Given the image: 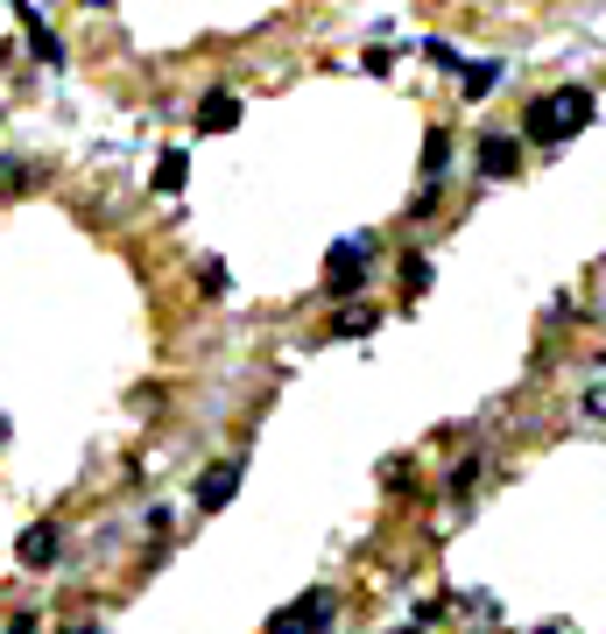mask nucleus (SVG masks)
Segmentation results:
<instances>
[{"mask_svg":"<svg viewBox=\"0 0 606 634\" xmlns=\"http://www.w3.org/2000/svg\"><path fill=\"white\" fill-rule=\"evenodd\" d=\"M593 92L585 85H557V92H543V100H529V121H522V134L536 148H557V142H572V134H585L593 127Z\"/></svg>","mask_w":606,"mask_h":634,"instance_id":"f257e3e1","label":"nucleus"},{"mask_svg":"<svg viewBox=\"0 0 606 634\" xmlns=\"http://www.w3.org/2000/svg\"><path fill=\"white\" fill-rule=\"evenodd\" d=\"M367 261H374V233H353V240H338L332 247V276H325V290L346 303L367 290Z\"/></svg>","mask_w":606,"mask_h":634,"instance_id":"f03ea898","label":"nucleus"},{"mask_svg":"<svg viewBox=\"0 0 606 634\" xmlns=\"http://www.w3.org/2000/svg\"><path fill=\"white\" fill-rule=\"evenodd\" d=\"M332 613H338V592H303V600H290L269 621V634H317V627H332Z\"/></svg>","mask_w":606,"mask_h":634,"instance_id":"7ed1b4c3","label":"nucleus"},{"mask_svg":"<svg viewBox=\"0 0 606 634\" xmlns=\"http://www.w3.org/2000/svg\"><path fill=\"white\" fill-rule=\"evenodd\" d=\"M240 472H248L240 458H219L212 472H198V508H205V515H219V508L240 493Z\"/></svg>","mask_w":606,"mask_h":634,"instance_id":"20e7f679","label":"nucleus"},{"mask_svg":"<svg viewBox=\"0 0 606 634\" xmlns=\"http://www.w3.org/2000/svg\"><path fill=\"white\" fill-rule=\"evenodd\" d=\"M56 550H64V536H56V522H35L22 529V543H14V557H22V571H50Z\"/></svg>","mask_w":606,"mask_h":634,"instance_id":"39448f33","label":"nucleus"},{"mask_svg":"<svg viewBox=\"0 0 606 634\" xmlns=\"http://www.w3.org/2000/svg\"><path fill=\"white\" fill-rule=\"evenodd\" d=\"M515 169H522V142H508V134H487V142H480V177L508 184Z\"/></svg>","mask_w":606,"mask_h":634,"instance_id":"423d86ee","label":"nucleus"},{"mask_svg":"<svg viewBox=\"0 0 606 634\" xmlns=\"http://www.w3.org/2000/svg\"><path fill=\"white\" fill-rule=\"evenodd\" d=\"M14 8H22V22H29V50H35V64H43V71H64V43H56V35L35 22V0H14Z\"/></svg>","mask_w":606,"mask_h":634,"instance_id":"0eeeda50","label":"nucleus"},{"mask_svg":"<svg viewBox=\"0 0 606 634\" xmlns=\"http://www.w3.org/2000/svg\"><path fill=\"white\" fill-rule=\"evenodd\" d=\"M198 127L205 134H233L240 127V100H233V92H205V100H198Z\"/></svg>","mask_w":606,"mask_h":634,"instance_id":"6e6552de","label":"nucleus"},{"mask_svg":"<svg viewBox=\"0 0 606 634\" xmlns=\"http://www.w3.org/2000/svg\"><path fill=\"white\" fill-rule=\"evenodd\" d=\"M43 184V169H29V163H14V156H0V205H14V198H29V190Z\"/></svg>","mask_w":606,"mask_h":634,"instance_id":"1a4fd4ad","label":"nucleus"},{"mask_svg":"<svg viewBox=\"0 0 606 634\" xmlns=\"http://www.w3.org/2000/svg\"><path fill=\"white\" fill-rule=\"evenodd\" d=\"M367 332H382V311H374V303H346V311L332 318V339H367Z\"/></svg>","mask_w":606,"mask_h":634,"instance_id":"9d476101","label":"nucleus"},{"mask_svg":"<svg viewBox=\"0 0 606 634\" xmlns=\"http://www.w3.org/2000/svg\"><path fill=\"white\" fill-rule=\"evenodd\" d=\"M184 177H191V163H184V148H169V156L156 163V190H163V198H177Z\"/></svg>","mask_w":606,"mask_h":634,"instance_id":"9b49d317","label":"nucleus"},{"mask_svg":"<svg viewBox=\"0 0 606 634\" xmlns=\"http://www.w3.org/2000/svg\"><path fill=\"white\" fill-rule=\"evenodd\" d=\"M459 85H466V100H487L501 85V64H459Z\"/></svg>","mask_w":606,"mask_h":634,"instance_id":"f8f14e48","label":"nucleus"},{"mask_svg":"<svg viewBox=\"0 0 606 634\" xmlns=\"http://www.w3.org/2000/svg\"><path fill=\"white\" fill-rule=\"evenodd\" d=\"M395 276H403V290H409V297H424V290H430V261H424V254H403V268H395Z\"/></svg>","mask_w":606,"mask_h":634,"instance_id":"ddd939ff","label":"nucleus"},{"mask_svg":"<svg viewBox=\"0 0 606 634\" xmlns=\"http://www.w3.org/2000/svg\"><path fill=\"white\" fill-rule=\"evenodd\" d=\"M445 163H451V134H430L424 142V177H445Z\"/></svg>","mask_w":606,"mask_h":634,"instance_id":"4468645a","label":"nucleus"},{"mask_svg":"<svg viewBox=\"0 0 606 634\" xmlns=\"http://www.w3.org/2000/svg\"><path fill=\"white\" fill-rule=\"evenodd\" d=\"M424 56H430V64H438V71H459V64H466V56L451 50V43H424Z\"/></svg>","mask_w":606,"mask_h":634,"instance_id":"2eb2a0df","label":"nucleus"},{"mask_svg":"<svg viewBox=\"0 0 606 634\" xmlns=\"http://www.w3.org/2000/svg\"><path fill=\"white\" fill-rule=\"evenodd\" d=\"M198 282H205V297H226V268H219V261H205Z\"/></svg>","mask_w":606,"mask_h":634,"instance_id":"dca6fc26","label":"nucleus"},{"mask_svg":"<svg viewBox=\"0 0 606 634\" xmlns=\"http://www.w3.org/2000/svg\"><path fill=\"white\" fill-rule=\"evenodd\" d=\"M585 416H606V388H593V395H585Z\"/></svg>","mask_w":606,"mask_h":634,"instance_id":"f3484780","label":"nucleus"},{"mask_svg":"<svg viewBox=\"0 0 606 634\" xmlns=\"http://www.w3.org/2000/svg\"><path fill=\"white\" fill-rule=\"evenodd\" d=\"M85 8H113V0H85Z\"/></svg>","mask_w":606,"mask_h":634,"instance_id":"a211bd4d","label":"nucleus"}]
</instances>
